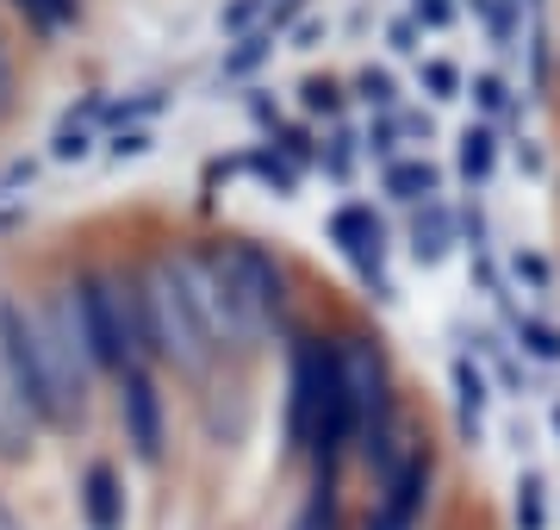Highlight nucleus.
Masks as SVG:
<instances>
[{
  "label": "nucleus",
  "mask_w": 560,
  "mask_h": 530,
  "mask_svg": "<svg viewBox=\"0 0 560 530\" xmlns=\"http://www.w3.org/2000/svg\"><path fill=\"white\" fill-rule=\"evenodd\" d=\"M38 412L25 406L20 381H13V368L0 362V462H25L32 449H38Z\"/></svg>",
  "instance_id": "obj_7"
},
{
  "label": "nucleus",
  "mask_w": 560,
  "mask_h": 530,
  "mask_svg": "<svg viewBox=\"0 0 560 530\" xmlns=\"http://www.w3.org/2000/svg\"><path fill=\"white\" fill-rule=\"evenodd\" d=\"M206 275V300H212V325H219V344L231 349H256L268 331L280 325V268L268 250L256 244H224L212 256H200Z\"/></svg>",
  "instance_id": "obj_3"
},
{
  "label": "nucleus",
  "mask_w": 560,
  "mask_h": 530,
  "mask_svg": "<svg viewBox=\"0 0 560 530\" xmlns=\"http://www.w3.org/2000/svg\"><path fill=\"white\" fill-rule=\"evenodd\" d=\"M517 525L523 530H541V481H536V474L517 481Z\"/></svg>",
  "instance_id": "obj_13"
},
{
  "label": "nucleus",
  "mask_w": 560,
  "mask_h": 530,
  "mask_svg": "<svg viewBox=\"0 0 560 530\" xmlns=\"http://www.w3.org/2000/svg\"><path fill=\"white\" fill-rule=\"evenodd\" d=\"M330 231H337L342 256H349L361 275H381V219H374L368 206H342L337 219H330Z\"/></svg>",
  "instance_id": "obj_8"
},
{
  "label": "nucleus",
  "mask_w": 560,
  "mask_h": 530,
  "mask_svg": "<svg viewBox=\"0 0 560 530\" xmlns=\"http://www.w3.org/2000/svg\"><path fill=\"white\" fill-rule=\"evenodd\" d=\"M75 307H81V337L94 349V368L101 375H138L150 362V344H143V300L138 287L119 281L113 268H88L75 281Z\"/></svg>",
  "instance_id": "obj_4"
},
{
  "label": "nucleus",
  "mask_w": 560,
  "mask_h": 530,
  "mask_svg": "<svg viewBox=\"0 0 560 530\" xmlns=\"http://www.w3.org/2000/svg\"><path fill=\"white\" fill-rule=\"evenodd\" d=\"M293 530H337V487H312V506Z\"/></svg>",
  "instance_id": "obj_11"
},
{
  "label": "nucleus",
  "mask_w": 560,
  "mask_h": 530,
  "mask_svg": "<svg viewBox=\"0 0 560 530\" xmlns=\"http://www.w3.org/2000/svg\"><path fill=\"white\" fill-rule=\"evenodd\" d=\"M119 425H125L131 456H138L143 469H156L162 449H168V418H162V393L150 381V368H138V375L119 381Z\"/></svg>",
  "instance_id": "obj_5"
},
{
  "label": "nucleus",
  "mask_w": 560,
  "mask_h": 530,
  "mask_svg": "<svg viewBox=\"0 0 560 530\" xmlns=\"http://www.w3.org/2000/svg\"><path fill=\"white\" fill-rule=\"evenodd\" d=\"M138 300H143V344H150L156 362L180 368L187 381H200L206 368L224 356L219 325H212V300H206L200 256L150 263V275L138 281Z\"/></svg>",
  "instance_id": "obj_2"
},
{
  "label": "nucleus",
  "mask_w": 560,
  "mask_h": 530,
  "mask_svg": "<svg viewBox=\"0 0 560 530\" xmlns=\"http://www.w3.org/2000/svg\"><path fill=\"white\" fill-rule=\"evenodd\" d=\"M20 7H25L38 25H62L69 13H75V0H20Z\"/></svg>",
  "instance_id": "obj_15"
},
{
  "label": "nucleus",
  "mask_w": 560,
  "mask_h": 530,
  "mask_svg": "<svg viewBox=\"0 0 560 530\" xmlns=\"http://www.w3.org/2000/svg\"><path fill=\"white\" fill-rule=\"evenodd\" d=\"M555 425H560V406H555Z\"/></svg>",
  "instance_id": "obj_18"
},
{
  "label": "nucleus",
  "mask_w": 560,
  "mask_h": 530,
  "mask_svg": "<svg viewBox=\"0 0 560 530\" xmlns=\"http://www.w3.org/2000/svg\"><path fill=\"white\" fill-rule=\"evenodd\" d=\"M423 76H430V88H436V101H455V69H448V62H430Z\"/></svg>",
  "instance_id": "obj_16"
},
{
  "label": "nucleus",
  "mask_w": 560,
  "mask_h": 530,
  "mask_svg": "<svg viewBox=\"0 0 560 530\" xmlns=\"http://www.w3.org/2000/svg\"><path fill=\"white\" fill-rule=\"evenodd\" d=\"M0 362L13 368L25 406L44 430H81L94 400V349L81 337L75 287H50L38 300H0Z\"/></svg>",
  "instance_id": "obj_1"
},
{
  "label": "nucleus",
  "mask_w": 560,
  "mask_h": 530,
  "mask_svg": "<svg viewBox=\"0 0 560 530\" xmlns=\"http://www.w3.org/2000/svg\"><path fill=\"white\" fill-rule=\"evenodd\" d=\"M418 20L423 25H448L455 20V7H448V0H418Z\"/></svg>",
  "instance_id": "obj_17"
},
{
  "label": "nucleus",
  "mask_w": 560,
  "mask_h": 530,
  "mask_svg": "<svg viewBox=\"0 0 560 530\" xmlns=\"http://www.w3.org/2000/svg\"><path fill=\"white\" fill-rule=\"evenodd\" d=\"M460 175L467 182H486L492 175V131L486 125H467V138H460Z\"/></svg>",
  "instance_id": "obj_10"
},
{
  "label": "nucleus",
  "mask_w": 560,
  "mask_h": 530,
  "mask_svg": "<svg viewBox=\"0 0 560 530\" xmlns=\"http://www.w3.org/2000/svg\"><path fill=\"white\" fill-rule=\"evenodd\" d=\"M523 344H529V356H541V362H560V331L548 325V319H523Z\"/></svg>",
  "instance_id": "obj_12"
},
{
  "label": "nucleus",
  "mask_w": 560,
  "mask_h": 530,
  "mask_svg": "<svg viewBox=\"0 0 560 530\" xmlns=\"http://www.w3.org/2000/svg\"><path fill=\"white\" fill-rule=\"evenodd\" d=\"M81 525L88 530H125L131 525V499H125V481L119 469H106V462H94V469L81 474Z\"/></svg>",
  "instance_id": "obj_6"
},
{
  "label": "nucleus",
  "mask_w": 560,
  "mask_h": 530,
  "mask_svg": "<svg viewBox=\"0 0 560 530\" xmlns=\"http://www.w3.org/2000/svg\"><path fill=\"white\" fill-rule=\"evenodd\" d=\"M13 88H20V76H13V44H7V32H0V119L13 113Z\"/></svg>",
  "instance_id": "obj_14"
},
{
  "label": "nucleus",
  "mask_w": 560,
  "mask_h": 530,
  "mask_svg": "<svg viewBox=\"0 0 560 530\" xmlns=\"http://www.w3.org/2000/svg\"><path fill=\"white\" fill-rule=\"evenodd\" d=\"M386 187L399 194V200H411V206H436V169L430 163H393L386 169Z\"/></svg>",
  "instance_id": "obj_9"
}]
</instances>
